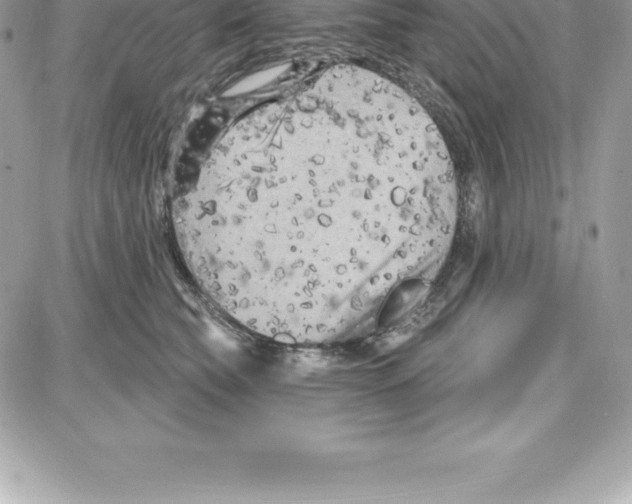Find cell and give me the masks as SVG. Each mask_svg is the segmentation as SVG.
Masks as SVG:
<instances>
[{
  "instance_id": "obj_1",
  "label": "cell",
  "mask_w": 632,
  "mask_h": 504,
  "mask_svg": "<svg viewBox=\"0 0 632 504\" xmlns=\"http://www.w3.org/2000/svg\"><path fill=\"white\" fill-rule=\"evenodd\" d=\"M457 187L415 98L336 65L217 142L177 229L196 280L234 322L283 344L372 332L440 266Z\"/></svg>"
}]
</instances>
